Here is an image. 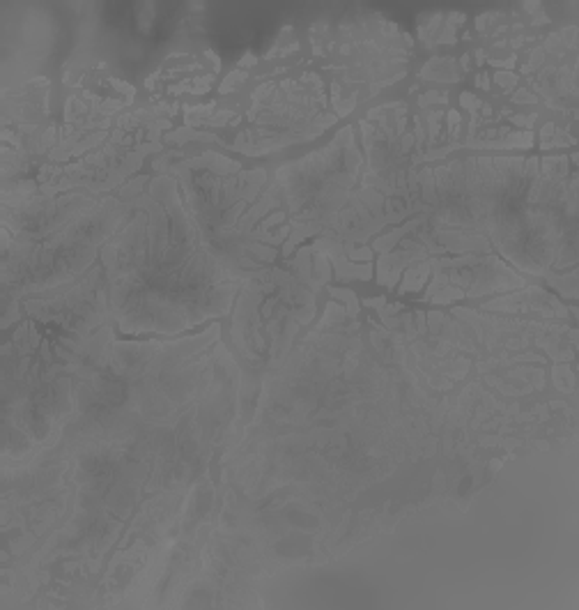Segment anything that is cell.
<instances>
[{
  "instance_id": "2",
  "label": "cell",
  "mask_w": 579,
  "mask_h": 610,
  "mask_svg": "<svg viewBox=\"0 0 579 610\" xmlns=\"http://www.w3.org/2000/svg\"><path fill=\"white\" fill-rule=\"evenodd\" d=\"M331 293H333L336 297H340V300H345V302H347V306H350V315H357L359 302H357V297H354V293H352V290H338V288H333Z\"/></svg>"
},
{
  "instance_id": "4",
  "label": "cell",
  "mask_w": 579,
  "mask_h": 610,
  "mask_svg": "<svg viewBox=\"0 0 579 610\" xmlns=\"http://www.w3.org/2000/svg\"><path fill=\"white\" fill-rule=\"evenodd\" d=\"M515 99H517V102H535L533 97H531V95H526V92H524V90H522V92H517V97H515Z\"/></svg>"
},
{
  "instance_id": "1",
  "label": "cell",
  "mask_w": 579,
  "mask_h": 610,
  "mask_svg": "<svg viewBox=\"0 0 579 610\" xmlns=\"http://www.w3.org/2000/svg\"><path fill=\"white\" fill-rule=\"evenodd\" d=\"M430 270H432V265H430V258H425V260H419V263H412L409 265V270L405 272V279H402V286L400 290L402 293H409V290H419L423 283H425L427 274H430Z\"/></svg>"
},
{
  "instance_id": "3",
  "label": "cell",
  "mask_w": 579,
  "mask_h": 610,
  "mask_svg": "<svg viewBox=\"0 0 579 610\" xmlns=\"http://www.w3.org/2000/svg\"><path fill=\"white\" fill-rule=\"evenodd\" d=\"M244 78H246V74H239V71H235L232 76H228V78H225V83L221 85V92H230V90H235V88H237L235 83H242Z\"/></svg>"
}]
</instances>
